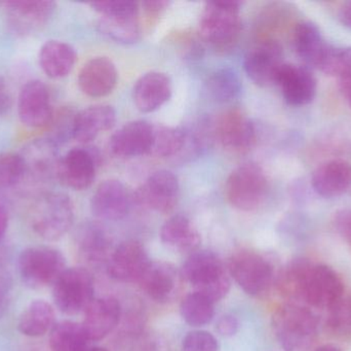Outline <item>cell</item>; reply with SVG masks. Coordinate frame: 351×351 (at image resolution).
I'll return each instance as SVG.
<instances>
[{
	"label": "cell",
	"instance_id": "cell-10",
	"mask_svg": "<svg viewBox=\"0 0 351 351\" xmlns=\"http://www.w3.org/2000/svg\"><path fill=\"white\" fill-rule=\"evenodd\" d=\"M343 296V282L331 267L309 265L303 280L300 299L311 306L330 310Z\"/></svg>",
	"mask_w": 351,
	"mask_h": 351
},
{
	"label": "cell",
	"instance_id": "cell-33",
	"mask_svg": "<svg viewBox=\"0 0 351 351\" xmlns=\"http://www.w3.org/2000/svg\"><path fill=\"white\" fill-rule=\"evenodd\" d=\"M90 339L82 324L62 321L55 324L49 334L51 351H86Z\"/></svg>",
	"mask_w": 351,
	"mask_h": 351
},
{
	"label": "cell",
	"instance_id": "cell-11",
	"mask_svg": "<svg viewBox=\"0 0 351 351\" xmlns=\"http://www.w3.org/2000/svg\"><path fill=\"white\" fill-rule=\"evenodd\" d=\"M99 165L98 150L94 148H75L60 160L57 179L65 187L82 191L94 183Z\"/></svg>",
	"mask_w": 351,
	"mask_h": 351
},
{
	"label": "cell",
	"instance_id": "cell-1",
	"mask_svg": "<svg viewBox=\"0 0 351 351\" xmlns=\"http://www.w3.org/2000/svg\"><path fill=\"white\" fill-rule=\"evenodd\" d=\"M241 31V3L237 1L206 2L199 21L202 38L217 52L230 51Z\"/></svg>",
	"mask_w": 351,
	"mask_h": 351
},
{
	"label": "cell",
	"instance_id": "cell-45",
	"mask_svg": "<svg viewBox=\"0 0 351 351\" xmlns=\"http://www.w3.org/2000/svg\"><path fill=\"white\" fill-rule=\"evenodd\" d=\"M239 329V321L237 317L226 315L221 317L217 324V331L224 337H232Z\"/></svg>",
	"mask_w": 351,
	"mask_h": 351
},
{
	"label": "cell",
	"instance_id": "cell-35",
	"mask_svg": "<svg viewBox=\"0 0 351 351\" xmlns=\"http://www.w3.org/2000/svg\"><path fill=\"white\" fill-rule=\"evenodd\" d=\"M208 93L218 102H228L239 96L241 82L234 70L220 68L215 70L206 82Z\"/></svg>",
	"mask_w": 351,
	"mask_h": 351
},
{
	"label": "cell",
	"instance_id": "cell-43",
	"mask_svg": "<svg viewBox=\"0 0 351 351\" xmlns=\"http://www.w3.org/2000/svg\"><path fill=\"white\" fill-rule=\"evenodd\" d=\"M12 278L10 272L0 264V319L3 317L10 302Z\"/></svg>",
	"mask_w": 351,
	"mask_h": 351
},
{
	"label": "cell",
	"instance_id": "cell-2",
	"mask_svg": "<svg viewBox=\"0 0 351 351\" xmlns=\"http://www.w3.org/2000/svg\"><path fill=\"white\" fill-rule=\"evenodd\" d=\"M272 329L285 351H309L319 334V319L306 307L289 303L274 313Z\"/></svg>",
	"mask_w": 351,
	"mask_h": 351
},
{
	"label": "cell",
	"instance_id": "cell-24",
	"mask_svg": "<svg viewBox=\"0 0 351 351\" xmlns=\"http://www.w3.org/2000/svg\"><path fill=\"white\" fill-rule=\"evenodd\" d=\"M171 96L172 82L162 72H148L142 76L134 87V103L141 113L158 111L170 100Z\"/></svg>",
	"mask_w": 351,
	"mask_h": 351
},
{
	"label": "cell",
	"instance_id": "cell-26",
	"mask_svg": "<svg viewBox=\"0 0 351 351\" xmlns=\"http://www.w3.org/2000/svg\"><path fill=\"white\" fill-rule=\"evenodd\" d=\"M311 185L317 195L336 198L351 189V164L346 161H330L315 169Z\"/></svg>",
	"mask_w": 351,
	"mask_h": 351
},
{
	"label": "cell",
	"instance_id": "cell-28",
	"mask_svg": "<svg viewBox=\"0 0 351 351\" xmlns=\"http://www.w3.org/2000/svg\"><path fill=\"white\" fill-rule=\"evenodd\" d=\"M160 239L171 251L189 255L198 251L202 242V236L193 223L181 214L166 220L160 229Z\"/></svg>",
	"mask_w": 351,
	"mask_h": 351
},
{
	"label": "cell",
	"instance_id": "cell-23",
	"mask_svg": "<svg viewBox=\"0 0 351 351\" xmlns=\"http://www.w3.org/2000/svg\"><path fill=\"white\" fill-rule=\"evenodd\" d=\"M121 319V303L112 297L95 299L84 311V332L90 341H100L119 326Z\"/></svg>",
	"mask_w": 351,
	"mask_h": 351
},
{
	"label": "cell",
	"instance_id": "cell-15",
	"mask_svg": "<svg viewBox=\"0 0 351 351\" xmlns=\"http://www.w3.org/2000/svg\"><path fill=\"white\" fill-rule=\"evenodd\" d=\"M152 263L144 245L137 240H127L113 249L107 261L109 278L121 282H139Z\"/></svg>",
	"mask_w": 351,
	"mask_h": 351
},
{
	"label": "cell",
	"instance_id": "cell-22",
	"mask_svg": "<svg viewBox=\"0 0 351 351\" xmlns=\"http://www.w3.org/2000/svg\"><path fill=\"white\" fill-rule=\"evenodd\" d=\"M117 66L107 57L88 60L78 74V86L84 94L100 98L112 93L117 84Z\"/></svg>",
	"mask_w": 351,
	"mask_h": 351
},
{
	"label": "cell",
	"instance_id": "cell-12",
	"mask_svg": "<svg viewBox=\"0 0 351 351\" xmlns=\"http://www.w3.org/2000/svg\"><path fill=\"white\" fill-rule=\"evenodd\" d=\"M178 177L168 170L152 173L135 193L136 201L148 210L160 214H170L179 200Z\"/></svg>",
	"mask_w": 351,
	"mask_h": 351
},
{
	"label": "cell",
	"instance_id": "cell-41",
	"mask_svg": "<svg viewBox=\"0 0 351 351\" xmlns=\"http://www.w3.org/2000/svg\"><path fill=\"white\" fill-rule=\"evenodd\" d=\"M328 325L338 335H351V296H343L330 309Z\"/></svg>",
	"mask_w": 351,
	"mask_h": 351
},
{
	"label": "cell",
	"instance_id": "cell-19",
	"mask_svg": "<svg viewBox=\"0 0 351 351\" xmlns=\"http://www.w3.org/2000/svg\"><path fill=\"white\" fill-rule=\"evenodd\" d=\"M58 146L47 139H35L27 144L22 152L25 177L35 181H47L56 177L60 160Z\"/></svg>",
	"mask_w": 351,
	"mask_h": 351
},
{
	"label": "cell",
	"instance_id": "cell-34",
	"mask_svg": "<svg viewBox=\"0 0 351 351\" xmlns=\"http://www.w3.org/2000/svg\"><path fill=\"white\" fill-rule=\"evenodd\" d=\"M185 142L186 132L184 128L154 125L149 155L158 158L181 157Z\"/></svg>",
	"mask_w": 351,
	"mask_h": 351
},
{
	"label": "cell",
	"instance_id": "cell-7",
	"mask_svg": "<svg viewBox=\"0 0 351 351\" xmlns=\"http://www.w3.org/2000/svg\"><path fill=\"white\" fill-rule=\"evenodd\" d=\"M227 200L243 212L257 210L267 192V179L263 169L255 163H245L235 168L227 179Z\"/></svg>",
	"mask_w": 351,
	"mask_h": 351
},
{
	"label": "cell",
	"instance_id": "cell-30",
	"mask_svg": "<svg viewBox=\"0 0 351 351\" xmlns=\"http://www.w3.org/2000/svg\"><path fill=\"white\" fill-rule=\"evenodd\" d=\"M78 253L90 264H107L112 253V239L101 225L86 223L77 232Z\"/></svg>",
	"mask_w": 351,
	"mask_h": 351
},
{
	"label": "cell",
	"instance_id": "cell-42",
	"mask_svg": "<svg viewBox=\"0 0 351 351\" xmlns=\"http://www.w3.org/2000/svg\"><path fill=\"white\" fill-rule=\"evenodd\" d=\"M182 351H220L218 340L206 331L189 332L182 343Z\"/></svg>",
	"mask_w": 351,
	"mask_h": 351
},
{
	"label": "cell",
	"instance_id": "cell-3",
	"mask_svg": "<svg viewBox=\"0 0 351 351\" xmlns=\"http://www.w3.org/2000/svg\"><path fill=\"white\" fill-rule=\"evenodd\" d=\"M194 292L213 303L222 300L230 290L231 282L222 260L210 251H196L188 257L181 271Z\"/></svg>",
	"mask_w": 351,
	"mask_h": 351
},
{
	"label": "cell",
	"instance_id": "cell-36",
	"mask_svg": "<svg viewBox=\"0 0 351 351\" xmlns=\"http://www.w3.org/2000/svg\"><path fill=\"white\" fill-rule=\"evenodd\" d=\"M182 319L194 328L208 325L215 317V303L193 292L187 295L180 306Z\"/></svg>",
	"mask_w": 351,
	"mask_h": 351
},
{
	"label": "cell",
	"instance_id": "cell-31",
	"mask_svg": "<svg viewBox=\"0 0 351 351\" xmlns=\"http://www.w3.org/2000/svg\"><path fill=\"white\" fill-rule=\"evenodd\" d=\"M39 65L49 78H63L75 65L77 55L69 43L60 41H49L39 51Z\"/></svg>",
	"mask_w": 351,
	"mask_h": 351
},
{
	"label": "cell",
	"instance_id": "cell-37",
	"mask_svg": "<svg viewBox=\"0 0 351 351\" xmlns=\"http://www.w3.org/2000/svg\"><path fill=\"white\" fill-rule=\"evenodd\" d=\"M77 113L70 107H61L53 111L47 128V139L56 146L66 144L73 138L74 124Z\"/></svg>",
	"mask_w": 351,
	"mask_h": 351
},
{
	"label": "cell",
	"instance_id": "cell-51",
	"mask_svg": "<svg viewBox=\"0 0 351 351\" xmlns=\"http://www.w3.org/2000/svg\"><path fill=\"white\" fill-rule=\"evenodd\" d=\"M315 351H341L339 348L334 346H324L317 348Z\"/></svg>",
	"mask_w": 351,
	"mask_h": 351
},
{
	"label": "cell",
	"instance_id": "cell-46",
	"mask_svg": "<svg viewBox=\"0 0 351 351\" xmlns=\"http://www.w3.org/2000/svg\"><path fill=\"white\" fill-rule=\"evenodd\" d=\"M12 106V93L3 76H0V117L10 113Z\"/></svg>",
	"mask_w": 351,
	"mask_h": 351
},
{
	"label": "cell",
	"instance_id": "cell-29",
	"mask_svg": "<svg viewBox=\"0 0 351 351\" xmlns=\"http://www.w3.org/2000/svg\"><path fill=\"white\" fill-rule=\"evenodd\" d=\"M329 45L315 23L303 21L295 27L293 45L298 57L307 66L319 69Z\"/></svg>",
	"mask_w": 351,
	"mask_h": 351
},
{
	"label": "cell",
	"instance_id": "cell-20",
	"mask_svg": "<svg viewBox=\"0 0 351 351\" xmlns=\"http://www.w3.org/2000/svg\"><path fill=\"white\" fill-rule=\"evenodd\" d=\"M130 206L129 192L117 179H108L100 183L90 200L93 214L103 220H123L129 214Z\"/></svg>",
	"mask_w": 351,
	"mask_h": 351
},
{
	"label": "cell",
	"instance_id": "cell-52",
	"mask_svg": "<svg viewBox=\"0 0 351 351\" xmlns=\"http://www.w3.org/2000/svg\"><path fill=\"white\" fill-rule=\"evenodd\" d=\"M86 351H107L105 348H88Z\"/></svg>",
	"mask_w": 351,
	"mask_h": 351
},
{
	"label": "cell",
	"instance_id": "cell-8",
	"mask_svg": "<svg viewBox=\"0 0 351 351\" xmlns=\"http://www.w3.org/2000/svg\"><path fill=\"white\" fill-rule=\"evenodd\" d=\"M53 288L56 306L67 315L84 313L95 300L94 278L84 268L66 269Z\"/></svg>",
	"mask_w": 351,
	"mask_h": 351
},
{
	"label": "cell",
	"instance_id": "cell-18",
	"mask_svg": "<svg viewBox=\"0 0 351 351\" xmlns=\"http://www.w3.org/2000/svg\"><path fill=\"white\" fill-rule=\"evenodd\" d=\"M285 100L290 105L309 104L317 95V82L307 66L284 64L276 80Z\"/></svg>",
	"mask_w": 351,
	"mask_h": 351
},
{
	"label": "cell",
	"instance_id": "cell-27",
	"mask_svg": "<svg viewBox=\"0 0 351 351\" xmlns=\"http://www.w3.org/2000/svg\"><path fill=\"white\" fill-rule=\"evenodd\" d=\"M117 123V111L107 104L86 107L76 115L73 138L80 144H90L99 134L112 129Z\"/></svg>",
	"mask_w": 351,
	"mask_h": 351
},
{
	"label": "cell",
	"instance_id": "cell-47",
	"mask_svg": "<svg viewBox=\"0 0 351 351\" xmlns=\"http://www.w3.org/2000/svg\"><path fill=\"white\" fill-rule=\"evenodd\" d=\"M170 2L162 1V0H156V1H144L142 3L146 14L149 18H158L162 14V12L167 10Z\"/></svg>",
	"mask_w": 351,
	"mask_h": 351
},
{
	"label": "cell",
	"instance_id": "cell-39",
	"mask_svg": "<svg viewBox=\"0 0 351 351\" xmlns=\"http://www.w3.org/2000/svg\"><path fill=\"white\" fill-rule=\"evenodd\" d=\"M311 263L303 259L291 262L278 278V286L285 296L291 299H300L301 288L307 268Z\"/></svg>",
	"mask_w": 351,
	"mask_h": 351
},
{
	"label": "cell",
	"instance_id": "cell-44",
	"mask_svg": "<svg viewBox=\"0 0 351 351\" xmlns=\"http://www.w3.org/2000/svg\"><path fill=\"white\" fill-rule=\"evenodd\" d=\"M334 224L340 236L351 245V208L337 212Z\"/></svg>",
	"mask_w": 351,
	"mask_h": 351
},
{
	"label": "cell",
	"instance_id": "cell-25",
	"mask_svg": "<svg viewBox=\"0 0 351 351\" xmlns=\"http://www.w3.org/2000/svg\"><path fill=\"white\" fill-rule=\"evenodd\" d=\"M146 295L158 303L172 300L179 291L180 274L167 262H152L139 280Z\"/></svg>",
	"mask_w": 351,
	"mask_h": 351
},
{
	"label": "cell",
	"instance_id": "cell-32",
	"mask_svg": "<svg viewBox=\"0 0 351 351\" xmlns=\"http://www.w3.org/2000/svg\"><path fill=\"white\" fill-rule=\"evenodd\" d=\"M55 326V310L49 303L36 300L23 311L19 321V331L28 337H40Z\"/></svg>",
	"mask_w": 351,
	"mask_h": 351
},
{
	"label": "cell",
	"instance_id": "cell-48",
	"mask_svg": "<svg viewBox=\"0 0 351 351\" xmlns=\"http://www.w3.org/2000/svg\"><path fill=\"white\" fill-rule=\"evenodd\" d=\"M338 18L343 26L351 30V1L344 2L342 4L338 12Z\"/></svg>",
	"mask_w": 351,
	"mask_h": 351
},
{
	"label": "cell",
	"instance_id": "cell-38",
	"mask_svg": "<svg viewBox=\"0 0 351 351\" xmlns=\"http://www.w3.org/2000/svg\"><path fill=\"white\" fill-rule=\"evenodd\" d=\"M319 69L340 80L351 74V47H335L329 45Z\"/></svg>",
	"mask_w": 351,
	"mask_h": 351
},
{
	"label": "cell",
	"instance_id": "cell-21",
	"mask_svg": "<svg viewBox=\"0 0 351 351\" xmlns=\"http://www.w3.org/2000/svg\"><path fill=\"white\" fill-rule=\"evenodd\" d=\"M154 125L133 121L119 128L109 140V150L117 158L129 159L149 155Z\"/></svg>",
	"mask_w": 351,
	"mask_h": 351
},
{
	"label": "cell",
	"instance_id": "cell-16",
	"mask_svg": "<svg viewBox=\"0 0 351 351\" xmlns=\"http://www.w3.org/2000/svg\"><path fill=\"white\" fill-rule=\"evenodd\" d=\"M8 22L19 34L36 32L45 27L53 16L56 3L47 0H12L0 1Z\"/></svg>",
	"mask_w": 351,
	"mask_h": 351
},
{
	"label": "cell",
	"instance_id": "cell-49",
	"mask_svg": "<svg viewBox=\"0 0 351 351\" xmlns=\"http://www.w3.org/2000/svg\"><path fill=\"white\" fill-rule=\"evenodd\" d=\"M341 91L351 107V74L341 80Z\"/></svg>",
	"mask_w": 351,
	"mask_h": 351
},
{
	"label": "cell",
	"instance_id": "cell-4",
	"mask_svg": "<svg viewBox=\"0 0 351 351\" xmlns=\"http://www.w3.org/2000/svg\"><path fill=\"white\" fill-rule=\"evenodd\" d=\"M30 220L33 230L39 237L49 241L58 240L73 225V202L61 192L41 194L33 204Z\"/></svg>",
	"mask_w": 351,
	"mask_h": 351
},
{
	"label": "cell",
	"instance_id": "cell-6",
	"mask_svg": "<svg viewBox=\"0 0 351 351\" xmlns=\"http://www.w3.org/2000/svg\"><path fill=\"white\" fill-rule=\"evenodd\" d=\"M65 270V257L53 247H29L23 251L19 258L21 278L33 290L53 286Z\"/></svg>",
	"mask_w": 351,
	"mask_h": 351
},
{
	"label": "cell",
	"instance_id": "cell-13",
	"mask_svg": "<svg viewBox=\"0 0 351 351\" xmlns=\"http://www.w3.org/2000/svg\"><path fill=\"white\" fill-rule=\"evenodd\" d=\"M284 64L282 45L274 39L262 41L252 47L243 61L247 76L260 87L276 84Z\"/></svg>",
	"mask_w": 351,
	"mask_h": 351
},
{
	"label": "cell",
	"instance_id": "cell-14",
	"mask_svg": "<svg viewBox=\"0 0 351 351\" xmlns=\"http://www.w3.org/2000/svg\"><path fill=\"white\" fill-rule=\"evenodd\" d=\"M214 132L223 148L233 154H245L255 144V126L237 109L221 113L215 124Z\"/></svg>",
	"mask_w": 351,
	"mask_h": 351
},
{
	"label": "cell",
	"instance_id": "cell-9",
	"mask_svg": "<svg viewBox=\"0 0 351 351\" xmlns=\"http://www.w3.org/2000/svg\"><path fill=\"white\" fill-rule=\"evenodd\" d=\"M229 273L247 294L258 296L271 286L274 268L265 256L250 249H241L231 257Z\"/></svg>",
	"mask_w": 351,
	"mask_h": 351
},
{
	"label": "cell",
	"instance_id": "cell-17",
	"mask_svg": "<svg viewBox=\"0 0 351 351\" xmlns=\"http://www.w3.org/2000/svg\"><path fill=\"white\" fill-rule=\"evenodd\" d=\"M18 111L21 122L27 127H47L53 115L47 84L38 80L27 82L19 95Z\"/></svg>",
	"mask_w": 351,
	"mask_h": 351
},
{
	"label": "cell",
	"instance_id": "cell-50",
	"mask_svg": "<svg viewBox=\"0 0 351 351\" xmlns=\"http://www.w3.org/2000/svg\"><path fill=\"white\" fill-rule=\"evenodd\" d=\"M8 225V216L5 208L0 206V240L3 238Z\"/></svg>",
	"mask_w": 351,
	"mask_h": 351
},
{
	"label": "cell",
	"instance_id": "cell-40",
	"mask_svg": "<svg viewBox=\"0 0 351 351\" xmlns=\"http://www.w3.org/2000/svg\"><path fill=\"white\" fill-rule=\"evenodd\" d=\"M25 179V166L20 154L0 152V189L16 187Z\"/></svg>",
	"mask_w": 351,
	"mask_h": 351
},
{
	"label": "cell",
	"instance_id": "cell-5",
	"mask_svg": "<svg viewBox=\"0 0 351 351\" xmlns=\"http://www.w3.org/2000/svg\"><path fill=\"white\" fill-rule=\"evenodd\" d=\"M92 8L100 14L99 28L103 34L123 45H133L141 36L139 6L130 0L93 2Z\"/></svg>",
	"mask_w": 351,
	"mask_h": 351
}]
</instances>
